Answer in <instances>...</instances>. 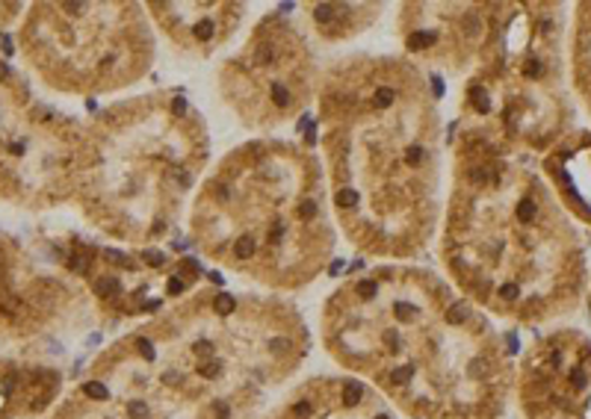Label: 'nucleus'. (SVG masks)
Returning a JSON list of instances; mask_svg holds the SVG:
<instances>
[{"instance_id": "nucleus-1", "label": "nucleus", "mask_w": 591, "mask_h": 419, "mask_svg": "<svg viewBox=\"0 0 591 419\" xmlns=\"http://www.w3.org/2000/svg\"><path fill=\"white\" fill-rule=\"evenodd\" d=\"M308 355L310 328L290 298L201 284L130 325L66 419H260Z\"/></svg>"}, {"instance_id": "nucleus-2", "label": "nucleus", "mask_w": 591, "mask_h": 419, "mask_svg": "<svg viewBox=\"0 0 591 419\" xmlns=\"http://www.w3.org/2000/svg\"><path fill=\"white\" fill-rule=\"evenodd\" d=\"M314 106L337 233L376 263L417 260L450 180L428 71L399 53H349L326 65Z\"/></svg>"}, {"instance_id": "nucleus-3", "label": "nucleus", "mask_w": 591, "mask_h": 419, "mask_svg": "<svg viewBox=\"0 0 591 419\" xmlns=\"http://www.w3.org/2000/svg\"><path fill=\"white\" fill-rule=\"evenodd\" d=\"M331 363L405 419H502L514 393L506 337L440 272L372 263L316 310Z\"/></svg>"}, {"instance_id": "nucleus-4", "label": "nucleus", "mask_w": 591, "mask_h": 419, "mask_svg": "<svg viewBox=\"0 0 591 419\" xmlns=\"http://www.w3.org/2000/svg\"><path fill=\"white\" fill-rule=\"evenodd\" d=\"M210 266L269 295L310 290L337 257L320 157L287 136H254L210 162L186 213Z\"/></svg>"}, {"instance_id": "nucleus-5", "label": "nucleus", "mask_w": 591, "mask_h": 419, "mask_svg": "<svg viewBox=\"0 0 591 419\" xmlns=\"http://www.w3.org/2000/svg\"><path fill=\"white\" fill-rule=\"evenodd\" d=\"M434 245L440 275L485 316L538 325L580 292L576 254L541 186L485 145L452 142Z\"/></svg>"}, {"instance_id": "nucleus-6", "label": "nucleus", "mask_w": 591, "mask_h": 419, "mask_svg": "<svg viewBox=\"0 0 591 419\" xmlns=\"http://www.w3.org/2000/svg\"><path fill=\"white\" fill-rule=\"evenodd\" d=\"M77 168L89 222L128 248H157L210 168L207 118L172 86L136 92L95 115Z\"/></svg>"}, {"instance_id": "nucleus-7", "label": "nucleus", "mask_w": 591, "mask_h": 419, "mask_svg": "<svg viewBox=\"0 0 591 419\" xmlns=\"http://www.w3.org/2000/svg\"><path fill=\"white\" fill-rule=\"evenodd\" d=\"M322 65L310 32L281 9L260 15L216 68V95L240 127L278 136L316 103Z\"/></svg>"}, {"instance_id": "nucleus-8", "label": "nucleus", "mask_w": 591, "mask_h": 419, "mask_svg": "<svg viewBox=\"0 0 591 419\" xmlns=\"http://www.w3.org/2000/svg\"><path fill=\"white\" fill-rule=\"evenodd\" d=\"M33 30V50L80 95H110L142 83L157 59V32L142 3H54Z\"/></svg>"}, {"instance_id": "nucleus-9", "label": "nucleus", "mask_w": 591, "mask_h": 419, "mask_svg": "<svg viewBox=\"0 0 591 419\" xmlns=\"http://www.w3.org/2000/svg\"><path fill=\"white\" fill-rule=\"evenodd\" d=\"M514 393L524 419H591V340L541 337L514 372Z\"/></svg>"}, {"instance_id": "nucleus-10", "label": "nucleus", "mask_w": 591, "mask_h": 419, "mask_svg": "<svg viewBox=\"0 0 591 419\" xmlns=\"http://www.w3.org/2000/svg\"><path fill=\"white\" fill-rule=\"evenodd\" d=\"M488 27V3H402L396 6V35L402 56L423 71L458 80L473 62Z\"/></svg>"}, {"instance_id": "nucleus-11", "label": "nucleus", "mask_w": 591, "mask_h": 419, "mask_svg": "<svg viewBox=\"0 0 591 419\" xmlns=\"http://www.w3.org/2000/svg\"><path fill=\"white\" fill-rule=\"evenodd\" d=\"M154 32L168 41V47L201 62L225 50L242 32L252 6L236 0H154L145 3Z\"/></svg>"}, {"instance_id": "nucleus-12", "label": "nucleus", "mask_w": 591, "mask_h": 419, "mask_svg": "<svg viewBox=\"0 0 591 419\" xmlns=\"http://www.w3.org/2000/svg\"><path fill=\"white\" fill-rule=\"evenodd\" d=\"M263 419H402L361 378L346 372L298 375Z\"/></svg>"}, {"instance_id": "nucleus-13", "label": "nucleus", "mask_w": 591, "mask_h": 419, "mask_svg": "<svg viewBox=\"0 0 591 419\" xmlns=\"http://www.w3.org/2000/svg\"><path fill=\"white\" fill-rule=\"evenodd\" d=\"M302 27L310 32V38H320L322 44H346L370 32L382 12H388V3H352V0H320V3H298Z\"/></svg>"}, {"instance_id": "nucleus-14", "label": "nucleus", "mask_w": 591, "mask_h": 419, "mask_svg": "<svg viewBox=\"0 0 591 419\" xmlns=\"http://www.w3.org/2000/svg\"><path fill=\"white\" fill-rule=\"evenodd\" d=\"M263 417H266V414H263ZM263 417H260V419H263Z\"/></svg>"}]
</instances>
